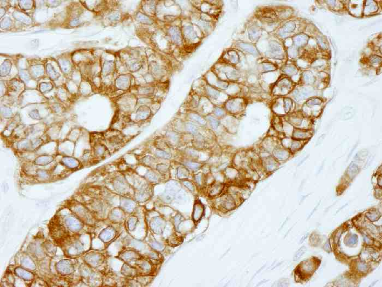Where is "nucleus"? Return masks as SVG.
Here are the masks:
<instances>
[{
    "label": "nucleus",
    "mask_w": 382,
    "mask_h": 287,
    "mask_svg": "<svg viewBox=\"0 0 382 287\" xmlns=\"http://www.w3.org/2000/svg\"><path fill=\"white\" fill-rule=\"evenodd\" d=\"M163 226V222L162 220L157 218L154 220L152 222V228L156 233H160L162 231V228Z\"/></svg>",
    "instance_id": "nucleus-8"
},
{
    "label": "nucleus",
    "mask_w": 382,
    "mask_h": 287,
    "mask_svg": "<svg viewBox=\"0 0 382 287\" xmlns=\"http://www.w3.org/2000/svg\"><path fill=\"white\" fill-rule=\"evenodd\" d=\"M132 65L133 69L134 71L138 70L141 67V64H140V63H138V62L134 63V64H133Z\"/></svg>",
    "instance_id": "nucleus-30"
},
{
    "label": "nucleus",
    "mask_w": 382,
    "mask_h": 287,
    "mask_svg": "<svg viewBox=\"0 0 382 287\" xmlns=\"http://www.w3.org/2000/svg\"><path fill=\"white\" fill-rule=\"evenodd\" d=\"M226 75L230 79H235L238 77V73L235 70H232L231 71L228 72L226 74Z\"/></svg>",
    "instance_id": "nucleus-22"
},
{
    "label": "nucleus",
    "mask_w": 382,
    "mask_h": 287,
    "mask_svg": "<svg viewBox=\"0 0 382 287\" xmlns=\"http://www.w3.org/2000/svg\"><path fill=\"white\" fill-rule=\"evenodd\" d=\"M155 155L158 158L162 159H170L171 158V155L170 153L162 149H157L155 152Z\"/></svg>",
    "instance_id": "nucleus-12"
},
{
    "label": "nucleus",
    "mask_w": 382,
    "mask_h": 287,
    "mask_svg": "<svg viewBox=\"0 0 382 287\" xmlns=\"http://www.w3.org/2000/svg\"><path fill=\"white\" fill-rule=\"evenodd\" d=\"M249 35H250V38L251 40H254L256 38V36H257V32L256 29L251 28L249 31Z\"/></svg>",
    "instance_id": "nucleus-25"
},
{
    "label": "nucleus",
    "mask_w": 382,
    "mask_h": 287,
    "mask_svg": "<svg viewBox=\"0 0 382 287\" xmlns=\"http://www.w3.org/2000/svg\"><path fill=\"white\" fill-rule=\"evenodd\" d=\"M183 183H184V184L185 185V186H186L188 189H189L190 191H192V192H193V191H194V185H193V184H192L191 182L185 180V181H183Z\"/></svg>",
    "instance_id": "nucleus-24"
},
{
    "label": "nucleus",
    "mask_w": 382,
    "mask_h": 287,
    "mask_svg": "<svg viewBox=\"0 0 382 287\" xmlns=\"http://www.w3.org/2000/svg\"><path fill=\"white\" fill-rule=\"evenodd\" d=\"M217 85H218V87H221L222 89H227L228 87V86H229L228 83L226 82L222 81H218V83H217Z\"/></svg>",
    "instance_id": "nucleus-26"
},
{
    "label": "nucleus",
    "mask_w": 382,
    "mask_h": 287,
    "mask_svg": "<svg viewBox=\"0 0 382 287\" xmlns=\"http://www.w3.org/2000/svg\"><path fill=\"white\" fill-rule=\"evenodd\" d=\"M190 117L191 118L195 121H197V123L202 125L206 124V121L204 118H203L201 117L200 115L198 114H190Z\"/></svg>",
    "instance_id": "nucleus-16"
},
{
    "label": "nucleus",
    "mask_w": 382,
    "mask_h": 287,
    "mask_svg": "<svg viewBox=\"0 0 382 287\" xmlns=\"http://www.w3.org/2000/svg\"><path fill=\"white\" fill-rule=\"evenodd\" d=\"M187 153L189 154V155L192 156H197L198 155L197 151H195L194 149H189L187 151Z\"/></svg>",
    "instance_id": "nucleus-28"
},
{
    "label": "nucleus",
    "mask_w": 382,
    "mask_h": 287,
    "mask_svg": "<svg viewBox=\"0 0 382 287\" xmlns=\"http://www.w3.org/2000/svg\"><path fill=\"white\" fill-rule=\"evenodd\" d=\"M245 100L241 98H234L228 100L225 106L231 113H238L242 111L245 106Z\"/></svg>",
    "instance_id": "nucleus-1"
},
{
    "label": "nucleus",
    "mask_w": 382,
    "mask_h": 287,
    "mask_svg": "<svg viewBox=\"0 0 382 287\" xmlns=\"http://www.w3.org/2000/svg\"><path fill=\"white\" fill-rule=\"evenodd\" d=\"M136 19L139 21L140 23H144L146 24H151L152 23V21L151 19H150L148 16L146 15L143 14L141 13H138L136 15Z\"/></svg>",
    "instance_id": "nucleus-15"
},
{
    "label": "nucleus",
    "mask_w": 382,
    "mask_h": 287,
    "mask_svg": "<svg viewBox=\"0 0 382 287\" xmlns=\"http://www.w3.org/2000/svg\"><path fill=\"white\" fill-rule=\"evenodd\" d=\"M208 94L212 98L217 99L219 95V92L216 88L211 86H208L206 88Z\"/></svg>",
    "instance_id": "nucleus-14"
},
{
    "label": "nucleus",
    "mask_w": 382,
    "mask_h": 287,
    "mask_svg": "<svg viewBox=\"0 0 382 287\" xmlns=\"http://www.w3.org/2000/svg\"><path fill=\"white\" fill-rule=\"evenodd\" d=\"M219 206L225 210H229L234 208L235 200L231 195H224L219 198Z\"/></svg>",
    "instance_id": "nucleus-2"
},
{
    "label": "nucleus",
    "mask_w": 382,
    "mask_h": 287,
    "mask_svg": "<svg viewBox=\"0 0 382 287\" xmlns=\"http://www.w3.org/2000/svg\"><path fill=\"white\" fill-rule=\"evenodd\" d=\"M184 33L186 38L189 40H195L197 38V33L192 26H187L184 28Z\"/></svg>",
    "instance_id": "nucleus-7"
},
{
    "label": "nucleus",
    "mask_w": 382,
    "mask_h": 287,
    "mask_svg": "<svg viewBox=\"0 0 382 287\" xmlns=\"http://www.w3.org/2000/svg\"><path fill=\"white\" fill-rule=\"evenodd\" d=\"M177 175L180 179H186L189 176V172L185 167H179L177 170Z\"/></svg>",
    "instance_id": "nucleus-10"
},
{
    "label": "nucleus",
    "mask_w": 382,
    "mask_h": 287,
    "mask_svg": "<svg viewBox=\"0 0 382 287\" xmlns=\"http://www.w3.org/2000/svg\"><path fill=\"white\" fill-rule=\"evenodd\" d=\"M204 212L203 205L200 202H197L194 205L193 212V219L198 221L201 219Z\"/></svg>",
    "instance_id": "nucleus-5"
},
{
    "label": "nucleus",
    "mask_w": 382,
    "mask_h": 287,
    "mask_svg": "<svg viewBox=\"0 0 382 287\" xmlns=\"http://www.w3.org/2000/svg\"><path fill=\"white\" fill-rule=\"evenodd\" d=\"M103 152H104V149H103V148L102 147H99L97 148L96 153H98L99 154H100V155H101V154H102L103 153Z\"/></svg>",
    "instance_id": "nucleus-32"
},
{
    "label": "nucleus",
    "mask_w": 382,
    "mask_h": 287,
    "mask_svg": "<svg viewBox=\"0 0 382 287\" xmlns=\"http://www.w3.org/2000/svg\"><path fill=\"white\" fill-rule=\"evenodd\" d=\"M305 250H306L305 247H304V246L302 247L295 254V256L294 257V260H298V259H299L300 257L302 256V255L305 252Z\"/></svg>",
    "instance_id": "nucleus-21"
},
{
    "label": "nucleus",
    "mask_w": 382,
    "mask_h": 287,
    "mask_svg": "<svg viewBox=\"0 0 382 287\" xmlns=\"http://www.w3.org/2000/svg\"><path fill=\"white\" fill-rule=\"evenodd\" d=\"M157 169L161 173H163L166 172V170H168V167L166 165L160 164L157 166Z\"/></svg>",
    "instance_id": "nucleus-23"
},
{
    "label": "nucleus",
    "mask_w": 382,
    "mask_h": 287,
    "mask_svg": "<svg viewBox=\"0 0 382 287\" xmlns=\"http://www.w3.org/2000/svg\"><path fill=\"white\" fill-rule=\"evenodd\" d=\"M186 128L189 132L194 135H197L198 133V129L197 126L192 123H188L186 125Z\"/></svg>",
    "instance_id": "nucleus-17"
},
{
    "label": "nucleus",
    "mask_w": 382,
    "mask_h": 287,
    "mask_svg": "<svg viewBox=\"0 0 382 287\" xmlns=\"http://www.w3.org/2000/svg\"><path fill=\"white\" fill-rule=\"evenodd\" d=\"M215 114L217 115V116H222V115L224 114V111H223V110H222L221 109L217 108V109H215Z\"/></svg>",
    "instance_id": "nucleus-29"
},
{
    "label": "nucleus",
    "mask_w": 382,
    "mask_h": 287,
    "mask_svg": "<svg viewBox=\"0 0 382 287\" xmlns=\"http://www.w3.org/2000/svg\"><path fill=\"white\" fill-rule=\"evenodd\" d=\"M224 189V185L222 183H215L211 186L209 190V195L211 196H215L220 194Z\"/></svg>",
    "instance_id": "nucleus-6"
},
{
    "label": "nucleus",
    "mask_w": 382,
    "mask_h": 287,
    "mask_svg": "<svg viewBox=\"0 0 382 287\" xmlns=\"http://www.w3.org/2000/svg\"><path fill=\"white\" fill-rule=\"evenodd\" d=\"M169 33L170 34V37L172 39L173 41L176 44L180 45L181 44V33L180 28L178 27L174 26L171 27L169 30Z\"/></svg>",
    "instance_id": "nucleus-3"
},
{
    "label": "nucleus",
    "mask_w": 382,
    "mask_h": 287,
    "mask_svg": "<svg viewBox=\"0 0 382 287\" xmlns=\"http://www.w3.org/2000/svg\"><path fill=\"white\" fill-rule=\"evenodd\" d=\"M146 177L148 180L152 183H157L159 181V178L155 173L152 172H149L146 174Z\"/></svg>",
    "instance_id": "nucleus-20"
},
{
    "label": "nucleus",
    "mask_w": 382,
    "mask_h": 287,
    "mask_svg": "<svg viewBox=\"0 0 382 287\" xmlns=\"http://www.w3.org/2000/svg\"><path fill=\"white\" fill-rule=\"evenodd\" d=\"M186 165L188 167H189L190 169L193 170H198L199 169H200V168L201 166V165L200 163L192 162V161L186 163Z\"/></svg>",
    "instance_id": "nucleus-18"
},
{
    "label": "nucleus",
    "mask_w": 382,
    "mask_h": 287,
    "mask_svg": "<svg viewBox=\"0 0 382 287\" xmlns=\"http://www.w3.org/2000/svg\"><path fill=\"white\" fill-rule=\"evenodd\" d=\"M150 110L147 106H141L136 112V118L139 120H144L150 114Z\"/></svg>",
    "instance_id": "nucleus-4"
},
{
    "label": "nucleus",
    "mask_w": 382,
    "mask_h": 287,
    "mask_svg": "<svg viewBox=\"0 0 382 287\" xmlns=\"http://www.w3.org/2000/svg\"><path fill=\"white\" fill-rule=\"evenodd\" d=\"M228 56L229 60L232 63H237L239 60L238 54L235 51H229L228 52Z\"/></svg>",
    "instance_id": "nucleus-13"
},
{
    "label": "nucleus",
    "mask_w": 382,
    "mask_h": 287,
    "mask_svg": "<svg viewBox=\"0 0 382 287\" xmlns=\"http://www.w3.org/2000/svg\"><path fill=\"white\" fill-rule=\"evenodd\" d=\"M208 119L210 121V124L211 125L212 129H217L219 126V121H218L217 119L215 118L214 117L212 116H209L208 117Z\"/></svg>",
    "instance_id": "nucleus-19"
},
{
    "label": "nucleus",
    "mask_w": 382,
    "mask_h": 287,
    "mask_svg": "<svg viewBox=\"0 0 382 287\" xmlns=\"http://www.w3.org/2000/svg\"><path fill=\"white\" fill-rule=\"evenodd\" d=\"M238 46L241 49L244 50L248 53H251V54H256L257 53L256 50L253 46L249 44L248 43H241L238 44Z\"/></svg>",
    "instance_id": "nucleus-9"
},
{
    "label": "nucleus",
    "mask_w": 382,
    "mask_h": 287,
    "mask_svg": "<svg viewBox=\"0 0 382 287\" xmlns=\"http://www.w3.org/2000/svg\"><path fill=\"white\" fill-rule=\"evenodd\" d=\"M196 181H197V183H198V184H201V180H202V177H201V175L199 174H198V175H196Z\"/></svg>",
    "instance_id": "nucleus-31"
},
{
    "label": "nucleus",
    "mask_w": 382,
    "mask_h": 287,
    "mask_svg": "<svg viewBox=\"0 0 382 287\" xmlns=\"http://www.w3.org/2000/svg\"><path fill=\"white\" fill-rule=\"evenodd\" d=\"M285 153V151H277L275 153V155L277 156V158H278L279 159H283L285 156V153Z\"/></svg>",
    "instance_id": "nucleus-27"
},
{
    "label": "nucleus",
    "mask_w": 382,
    "mask_h": 287,
    "mask_svg": "<svg viewBox=\"0 0 382 287\" xmlns=\"http://www.w3.org/2000/svg\"><path fill=\"white\" fill-rule=\"evenodd\" d=\"M194 144L196 147L201 148L204 147L205 144V141L203 137L199 135L198 134L195 135V138L194 139Z\"/></svg>",
    "instance_id": "nucleus-11"
}]
</instances>
